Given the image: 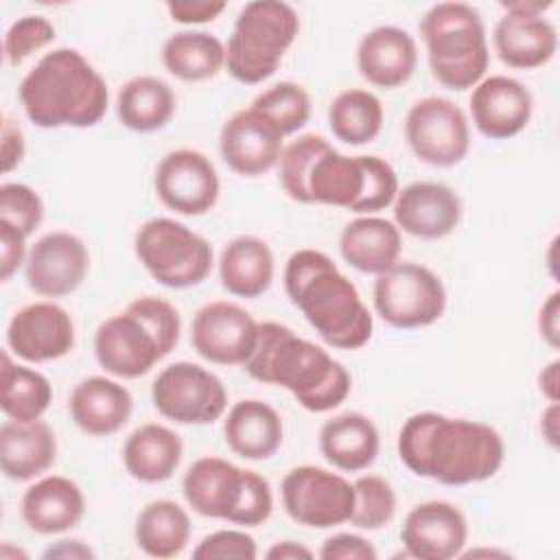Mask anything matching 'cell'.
<instances>
[{
	"mask_svg": "<svg viewBox=\"0 0 560 560\" xmlns=\"http://www.w3.org/2000/svg\"><path fill=\"white\" fill-rule=\"evenodd\" d=\"M396 448L413 475L442 486L481 483L494 477L505 459V444L494 427L438 411L409 416Z\"/></svg>",
	"mask_w": 560,
	"mask_h": 560,
	"instance_id": "cell-1",
	"label": "cell"
},
{
	"mask_svg": "<svg viewBox=\"0 0 560 560\" xmlns=\"http://www.w3.org/2000/svg\"><path fill=\"white\" fill-rule=\"evenodd\" d=\"M282 280L291 304L328 346L359 350L372 339V313L328 254L313 247L293 252Z\"/></svg>",
	"mask_w": 560,
	"mask_h": 560,
	"instance_id": "cell-2",
	"label": "cell"
},
{
	"mask_svg": "<svg viewBox=\"0 0 560 560\" xmlns=\"http://www.w3.org/2000/svg\"><path fill=\"white\" fill-rule=\"evenodd\" d=\"M243 370L258 383L284 387L313 413L337 409L352 389V378L337 359L278 322L258 326L256 348Z\"/></svg>",
	"mask_w": 560,
	"mask_h": 560,
	"instance_id": "cell-3",
	"label": "cell"
},
{
	"mask_svg": "<svg viewBox=\"0 0 560 560\" xmlns=\"http://www.w3.org/2000/svg\"><path fill=\"white\" fill-rule=\"evenodd\" d=\"M18 96L26 118L42 129L94 127L109 105L105 79L77 48L46 52L22 79Z\"/></svg>",
	"mask_w": 560,
	"mask_h": 560,
	"instance_id": "cell-4",
	"label": "cell"
},
{
	"mask_svg": "<svg viewBox=\"0 0 560 560\" xmlns=\"http://www.w3.org/2000/svg\"><path fill=\"white\" fill-rule=\"evenodd\" d=\"M179 332V311L162 298L142 295L101 322L94 332V357L116 378H140L175 350Z\"/></svg>",
	"mask_w": 560,
	"mask_h": 560,
	"instance_id": "cell-5",
	"label": "cell"
},
{
	"mask_svg": "<svg viewBox=\"0 0 560 560\" xmlns=\"http://www.w3.org/2000/svg\"><path fill=\"white\" fill-rule=\"evenodd\" d=\"M433 79L448 90L475 88L490 63L486 24L466 2H438L418 24Z\"/></svg>",
	"mask_w": 560,
	"mask_h": 560,
	"instance_id": "cell-6",
	"label": "cell"
},
{
	"mask_svg": "<svg viewBox=\"0 0 560 560\" xmlns=\"http://www.w3.org/2000/svg\"><path fill=\"white\" fill-rule=\"evenodd\" d=\"M182 492L197 514L243 527H258L273 512L269 481L223 457L195 459L184 472Z\"/></svg>",
	"mask_w": 560,
	"mask_h": 560,
	"instance_id": "cell-7",
	"label": "cell"
},
{
	"mask_svg": "<svg viewBox=\"0 0 560 560\" xmlns=\"http://www.w3.org/2000/svg\"><path fill=\"white\" fill-rule=\"evenodd\" d=\"M300 33L298 11L280 0L247 2L225 44V70L245 85L269 79Z\"/></svg>",
	"mask_w": 560,
	"mask_h": 560,
	"instance_id": "cell-8",
	"label": "cell"
},
{
	"mask_svg": "<svg viewBox=\"0 0 560 560\" xmlns=\"http://www.w3.org/2000/svg\"><path fill=\"white\" fill-rule=\"evenodd\" d=\"M394 166L378 155H346L332 144L315 160L306 195L308 203L372 214L394 203L398 195Z\"/></svg>",
	"mask_w": 560,
	"mask_h": 560,
	"instance_id": "cell-9",
	"label": "cell"
},
{
	"mask_svg": "<svg viewBox=\"0 0 560 560\" xmlns=\"http://www.w3.org/2000/svg\"><path fill=\"white\" fill-rule=\"evenodd\" d=\"M133 252L147 273L168 289L201 284L214 265L212 245L188 225L168 217L144 221L136 230Z\"/></svg>",
	"mask_w": 560,
	"mask_h": 560,
	"instance_id": "cell-10",
	"label": "cell"
},
{
	"mask_svg": "<svg viewBox=\"0 0 560 560\" xmlns=\"http://www.w3.org/2000/svg\"><path fill=\"white\" fill-rule=\"evenodd\" d=\"M372 302L378 317L394 328H424L446 311V289L435 271L420 262H396L376 276Z\"/></svg>",
	"mask_w": 560,
	"mask_h": 560,
	"instance_id": "cell-11",
	"label": "cell"
},
{
	"mask_svg": "<svg viewBox=\"0 0 560 560\" xmlns=\"http://www.w3.org/2000/svg\"><path fill=\"white\" fill-rule=\"evenodd\" d=\"M151 400L160 416L177 424H212L228 409L221 378L192 361L162 368L153 378Z\"/></svg>",
	"mask_w": 560,
	"mask_h": 560,
	"instance_id": "cell-12",
	"label": "cell"
},
{
	"mask_svg": "<svg viewBox=\"0 0 560 560\" xmlns=\"http://www.w3.org/2000/svg\"><path fill=\"white\" fill-rule=\"evenodd\" d=\"M284 512L300 525L328 529L350 523L354 508V488L339 472L322 466H295L280 483Z\"/></svg>",
	"mask_w": 560,
	"mask_h": 560,
	"instance_id": "cell-13",
	"label": "cell"
},
{
	"mask_svg": "<svg viewBox=\"0 0 560 560\" xmlns=\"http://www.w3.org/2000/svg\"><path fill=\"white\" fill-rule=\"evenodd\" d=\"M405 140L420 162L440 168L455 166L470 149L468 116L444 96H424L405 116Z\"/></svg>",
	"mask_w": 560,
	"mask_h": 560,
	"instance_id": "cell-14",
	"label": "cell"
},
{
	"mask_svg": "<svg viewBox=\"0 0 560 560\" xmlns=\"http://www.w3.org/2000/svg\"><path fill=\"white\" fill-rule=\"evenodd\" d=\"M153 188L168 210L201 217L214 208L221 182L214 164L201 151L175 149L158 162Z\"/></svg>",
	"mask_w": 560,
	"mask_h": 560,
	"instance_id": "cell-15",
	"label": "cell"
},
{
	"mask_svg": "<svg viewBox=\"0 0 560 560\" xmlns=\"http://www.w3.org/2000/svg\"><path fill=\"white\" fill-rule=\"evenodd\" d=\"M258 322L236 302L203 304L190 326L195 352L217 365H245L258 341Z\"/></svg>",
	"mask_w": 560,
	"mask_h": 560,
	"instance_id": "cell-16",
	"label": "cell"
},
{
	"mask_svg": "<svg viewBox=\"0 0 560 560\" xmlns=\"http://www.w3.org/2000/svg\"><path fill=\"white\" fill-rule=\"evenodd\" d=\"M90 269V252L72 232L55 230L35 241L24 262V278L31 291L42 298L74 293Z\"/></svg>",
	"mask_w": 560,
	"mask_h": 560,
	"instance_id": "cell-17",
	"label": "cell"
},
{
	"mask_svg": "<svg viewBox=\"0 0 560 560\" xmlns=\"http://www.w3.org/2000/svg\"><path fill=\"white\" fill-rule=\"evenodd\" d=\"M74 346L70 313L50 302H31L13 313L7 324V348L28 363H46L66 357Z\"/></svg>",
	"mask_w": 560,
	"mask_h": 560,
	"instance_id": "cell-18",
	"label": "cell"
},
{
	"mask_svg": "<svg viewBox=\"0 0 560 560\" xmlns=\"http://www.w3.org/2000/svg\"><path fill=\"white\" fill-rule=\"evenodd\" d=\"M282 149L280 129L254 107L234 112L219 133L223 162L243 177H258L278 166Z\"/></svg>",
	"mask_w": 560,
	"mask_h": 560,
	"instance_id": "cell-19",
	"label": "cell"
},
{
	"mask_svg": "<svg viewBox=\"0 0 560 560\" xmlns=\"http://www.w3.org/2000/svg\"><path fill=\"white\" fill-rule=\"evenodd\" d=\"M468 540L464 512L448 501H424L409 510L400 527L405 556L418 560L457 558Z\"/></svg>",
	"mask_w": 560,
	"mask_h": 560,
	"instance_id": "cell-20",
	"label": "cell"
},
{
	"mask_svg": "<svg viewBox=\"0 0 560 560\" xmlns=\"http://www.w3.org/2000/svg\"><path fill=\"white\" fill-rule=\"evenodd\" d=\"M472 125L490 140H508L518 136L532 118V92L516 79L505 74L483 77L468 98Z\"/></svg>",
	"mask_w": 560,
	"mask_h": 560,
	"instance_id": "cell-21",
	"label": "cell"
},
{
	"mask_svg": "<svg viewBox=\"0 0 560 560\" xmlns=\"http://www.w3.org/2000/svg\"><path fill=\"white\" fill-rule=\"evenodd\" d=\"M392 206L396 228L424 241L448 236L462 221V199L442 182H413L398 190Z\"/></svg>",
	"mask_w": 560,
	"mask_h": 560,
	"instance_id": "cell-22",
	"label": "cell"
},
{
	"mask_svg": "<svg viewBox=\"0 0 560 560\" xmlns=\"http://www.w3.org/2000/svg\"><path fill=\"white\" fill-rule=\"evenodd\" d=\"M416 66V39L400 26H376L368 31L357 46L359 74L374 88H400L413 77Z\"/></svg>",
	"mask_w": 560,
	"mask_h": 560,
	"instance_id": "cell-23",
	"label": "cell"
},
{
	"mask_svg": "<svg viewBox=\"0 0 560 560\" xmlns=\"http://www.w3.org/2000/svg\"><path fill=\"white\" fill-rule=\"evenodd\" d=\"M24 525L42 536L70 532L85 516V497L77 481L48 475L31 483L20 501Z\"/></svg>",
	"mask_w": 560,
	"mask_h": 560,
	"instance_id": "cell-24",
	"label": "cell"
},
{
	"mask_svg": "<svg viewBox=\"0 0 560 560\" xmlns=\"http://www.w3.org/2000/svg\"><path fill=\"white\" fill-rule=\"evenodd\" d=\"M72 422L88 435L107 438L118 433L131 418V392L107 376H88L79 381L68 398Z\"/></svg>",
	"mask_w": 560,
	"mask_h": 560,
	"instance_id": "cell-25",
	"label": "cell"
},
{
	"mask_svg": "<svg viewBox=\"0 0 560 560\" xmlns=\"http://www.w3.org/2000/svg\"><path fill=\"white\" fill-rule=\"evenodd\" d=\"M492 46L505 66L534 70L553 59L558 31L545 15L503 11L492 31Z\"/></svg>",
	"mask_w": 560,
	"mask_h": 560,
	"instance_id": "cell-26",
	"label": "cell"
},
{
	"mask_svg": "<svg viewBox=\"0 0 560 560\" xmlns=\"http://www.w3.org/2000/svg\"><path fill=\"white\" fill-rule=\"evenodd\" d=\"M57 462V435L42 422L7 420L0 427V468L11 481L42 477Z\"/></svg>",
	"mask_w": 560,
	"mask_h": 560,
	"instance_id": "cell-27",
	"label": "cell"
},
{
	"mask_svg": "<svg viewBox=\"0 0 560 560\" xmlns=\"http://www.w3.org/2000/svg\"><path fill=\"white\" fill-rule=\"evenodd\" d=\"M223 435L232 453L243 459L262 462L282 446L284 424L269 402L243 398L230 407L223 420Z\"/></svg>",
	"mask_w": 560,
	"mask_h": 560,
	"instance_id": "cell-28",
	"label": "cell"
},
{
	"mask_svg": "<svg viewBox=\"0 0 560 560\" xmlns=\"http://www.w3.org/2000/svg\"><path fill=\"white\" fill-rule=\"evenodd\" d=\"M400 230L394 221L383 217H357L346 223L339 234V252L343 260L361 273H385L400 260Z\"/></svg>",
	"mask_w": 560,
	"mask_h": 560,
	"instance_id": "cell-29",
	"label": "cell"
},
{
	"mask_svg": "<svg viewBox=\"0 0 560 560\" xmlns=\"http://www.w3.org/2000/svg\"><path fill=\"white\" fill-rule=\"evenodd\" d=\"M378 448V429L365 413L343 411L326 420L319 429V451L337 470L361 472L370 468Z\"/></svg>",
	"mask_w": 560,
	"mask_h": 560,
	"instance_id": "cell-30",
	"label": "cell"
},
{
	"mask_svg": "<svg viewBox=\"0 0 560 560\" xmlns=\"http://www.w3.org/2000/svg\"><path fill=\"white\" fill-rule=\"evenodd\" d=\"M184 455L182 438L166 424L147 422L133 429L122 444L125 470L142 483H160L173 477Z\"/></svg>",
	"mask_w": 560,
	"mask_h": 560,
	"instance_id": "cell-31",
	"label": "cell"
},
{
	"mask_svg": "<svg viewBox=\"0 0 560 560\" xmlns=\"http://www.w3.org/2000/svg\"><path fill=\"white\" fill-rule=\"evenodd\" d=\"M273 252L258 236H236L221 249L219 280L236 298L254 300L262 295L273 282Z\"/></svg>",
	"mask_w": 560,
	"mask_h": 560,
	"instance_id": "cell-32",
	"label": "cell"
},
{
	"mask_svg": "<svg viewBox=\"0 0 560 560\" xmlns=\"http://www.w3.org/2000/svg\"><path fill=\"white\" fill-rule=\"evenodd\" d=\"M177 107L173 88L153 74H140L129 79L116 96V116L122 127L151 133L164 129Z\"/></svg>",
	"mask_w": 560,
	"mask_h": 560,
	"instance_id": "cell-33",
	"label": "cell"
},
{
	"mask_svg": "<svg viewBox=\"0 0 560 560\" xmlns=\"http://www.w3.org/2000/svg\"><path fill=\"white\" fill-rule=\"evenodd\" d=\"M162 66L179 81L212 79L225 68V46L208 31H177L162 44Z\"/></svg>",
	"mask_w": 560,
	"mask_h": 560,
	"instance_id": "cell-34",
	"label": "cell"
},
{
	"mask_svg": "<svg viewBox=\"0 0 560 560\" xmlns=\"http://www.w3.org/2000/svg\"><path fill=\"white\" fill-rule=\"evenodd\" d=\"M133 538L151 558H175L190 540V516L171 499L151 501L136 516Z\"/></svg>",
	"mask_w": 560,
	"mask_h": 560,
	"instance_id": "cell-35",
	"label": "cell"
},
{
	"mask_svg": "<svg viewBox=\"0 0 560 560\" xmlns=\"http://www.w3.org/2000/svg\"><path fill=\"white\" fill-rule=\"evenodd\" d=\"M50 402V381L33 368L13 363L11 354L4 350L0 368V407L4 416L20 422L39 420Z\"/></svg>",
	"mask_w": 560,
	"mask_h": 560,
	"instance_id": "cell-36",
	"label": "cell"
},
{
	"mask_svg": "<svg viewBox=\"0 0 560 560\" xmlns=\"http://www.w3.org/2000/svg\"><path fill=\"white\" fill-rule=\"evenodd\" d=\"M385 112L381 98L361 88L339 92L328 107V125L337 140L361 147L372 142L383 127Z\"/></svg>",
	"mask_w": 560,
	"mask_h": 560,
	"instance_id": "cell-37",
	"label": "cell"
},
{
	"mask_svg": "<svg viewBox=\"0 0 560 560\" xmlns=\"http://www.w3.org/2000/svg\"><path fill=\"white\" fill-rule=\"evenodd\" d=\"M249 107L267 116L282 136L300 131L311 118V96L308 92L293 81H280L262 90Z\"/></svg>",
	"mask_w": 560,
	"mask_h": 560,
	"instance_id": "cell-38",
	"label": "cell"
},
{
	"mask_svg": "<svg viewBox=\"0 0 560 560\" xmlns=\"http://www.w3.org/2000/svg\"><path fill=\"white\" fill-rule=\"evenodd\" d=\"M330 142L319 133H304L289 142L282 149L280 162H278V179L282 190L298 203H308L306 195V182L311 175V168L322 151H326Z\"/></svg>",
	"mask_w": 560,
	"mask_h": 560,
	"instance_id": "cell-39",
	"label": "cell"
},
{
	"mask_svg": "<svg viewBox=\"0 0 560 560\" xmlns=\"http://www.w3.org/2000/svg\"><path fill=\"white\" fill-rule=\"evenodd\" d=\"M354 508L350 525L368 532L385 527L396 514L394 486L381 475H361L352 481Z\"/></svg>",
	"mask_w": 560,
	"mask_h": 560,
	"instance_id": "cell-40",
	"label": "cell"
},
{
	"mask_svg": "<svg viewBox=\"0 0 560 560\" xmlns=\"http://www.w3.org/2000/svg\"><path fill=\"white\" fill-rule=\"evenodd\" d=\"M57 37L52 22L44 15H22L4 33V59L9 66H20L33 52L50 46Z\"/></svg>",
	"mask_w": 560,
	"mask_h": 560,
	"instance_id": "cell-41",
	"label": "cell"
},
{
	"mask_svg": "<svg viewBox=\"0 0 560 560\" xmlns=\"http://www.w3.org/2000/svg\"><path fill=\"white\" fill-rule=\"evenodd\" d=\"M44 219L42 197L26 184L4 182L0 186V221L20 230L26 238Z\"/></svg>",
	"mask_w": 560,
	"mask_h": 560,
	"instance_id": "cell-42",
	"label": "cell"
},
{
	"mask_svg": "<svg viewBox=\"0 0 560 560\" xmlns=\"http://www.w3.org/2000/svg\"><path fill=\"white\" fill-rule=\"evenodd\" d=\"M256 556V540L243 529H217L192 549L195 560H254Z\"/></svg>",
	"mask_w": 560,
	"mask_h": 560,
	"instance_id": "cell-43",
	"label": "cell"
},
{
	"mask_svg": "<svg viewBox=\"0 0 560 560\" xmlns=\"http://www.w3.org/2000/svg\"><path fill=\"white\" fill-rule=\"evenodd\" d=\"M322 560H376L374 545L359 534H335L328 536L317 553Z\"/></svg>",
	"mask_w": 560,
	"mask_h": 560,
	"instance_id": "cell-44",
	"label": "cell"
},
{
	"mask_svg": "<svg viewBox=\"0 0 560 560\" xmlns=\"http://www.w3.org/2000/svg\"><path fill=\"white\" fill-rule=\"evenodd\" d=\"M26 236L0 221V280L7 282L26 262Z\"/></svg>",
	"mask_w": 560,
	"mask_h": 560,
	"instance_id": "cell-45",
	"label": "cell"
},
{
	"mask_svg": "<svg viewBox=\"0 0 560 560\" xmlns=\"http://www.w3.org/2000/svg\"><path fill=\"white\" fill-rule=\"evenodd\" d=\"M221 0H199V2H166V11L173 22L179 24H206L217 20L225 11Z\"/></svg>",
	"mask_w": 560,
	"mask_h": 560,
	"instance_id": "cell-46",
	"label": "cell"
},
{
	"mask_svg": "<svg viewBox=\"0 0 560 560\" xmlns=\"http://www.w3.org/2000/svg\"><path fill=\"white\" fill-rule=\"evenodd\" d=\"M0 153H2V171L11 173L26 153L24 133L18 122H13L7 114H2V131H0Z\"/></svg>",
	"mask_w": 560,
	"mask_h": 560,
	"instance_id": "cell-47",
	"label": "cell"
},
{
	"mask_svg": "<svg viewBox=\"0 0 560 560\" xmlns=\"http://www.w3.org/2000/svg\"><path fill=\"white\" fill-rule=\"evenodd\" d=\"M538 332L549 348L560 346V291H551L538 311Z\"/></svg>",
	"mask_w": 560,
	"mask_h": 560,
	"instance_id": "cell-48",
	"label": "cell"
},
{
	"mask_svg": "<svg viewBox=\"0 0 560 560\" xmlns=\"http://www.w3.org/2000/svg\"><path fill=\"white\" fill-rule=\"evenodd\" d=\"M42 558L44 560H52V558H61V560H92V558H96V553L83 540L63 538V540H57L55 545L46 547Z\"/></svg>",
	"mask_w": 560,
	"mask_h": 560,
	"instance_id": "cell-49",
	"label": "cell"
},
{
	"mask_svg": "<svg viewBox=\"0 0 560 560\" xmlns=\"http://www.w3.org/2000/svg\"><path fill=\"white\" fill-rule=\"evenodd\" d=\"M538 389L549 402L560 400V361H549L538 374Z\"/></svg>",
	"mask_w": 560,
	"mask_h": 560,
	"instance_id": "cell-50",
	"label": "cell"
},
{
	"mask_svg": "<svg viewBox=\"0 0 560 560\" xmlns=\"http://www.w3.org/2000/svg\"><path fill=\"white\" fill-rule=\"evenodd\" d=\"M560 402H549V407L542 411L540 416V433H542V440L551 446V448H558L560 444Z\"/></svg>",
	"mask_w": 560,
	"mask_h": 560,
	"instance_id": "cell-51",
	"label": "cell"
},
{
	"mask_svg": "<svg viewBox=\"0 0 560 560\" xmlns=\"http://www.w3.org/2000/svg\"><path fill=\"white\" fill-rule=\"evenodd\" d=\"M269 560H308L313 558V551L295 540H280L265 553Z\"/></svg>",
	"mask_w": 560,
	"mask_h": 560,
	"instance_id": "cell-52",
	"label": "cell"
},
{
	"mask_svg": "<svg viewBox=\"0 0 560 560\" xmlns=\"http://www.w3.org/2000/svg\"><path fill=\"white\" fill-rule=\"evenodd\" d=\"M499 4H501L503 11H521V13L545 15L553 7V0H501Z\"/></svg>",
	"mask_w": 560,
	"mask_h": 560,
	"instance_id": "cell-53",
	"label": "cell"
},
{
	"mask_svg": "<svg viewBox=\"0 0 560 560\" xmlns=\"http://www.w3.org/2000/svg\"><path fill=\"white\" fill-rule=\"evenodd\" d=\"M462 558H479V556H490V558H510V553L505 549H470V551H462Z\"/></svg>",
	"mask_w": 560,
	"mask_h": 560,
	"instance_id": "cell-54",
	"label": "cell"
}]
</instances>
